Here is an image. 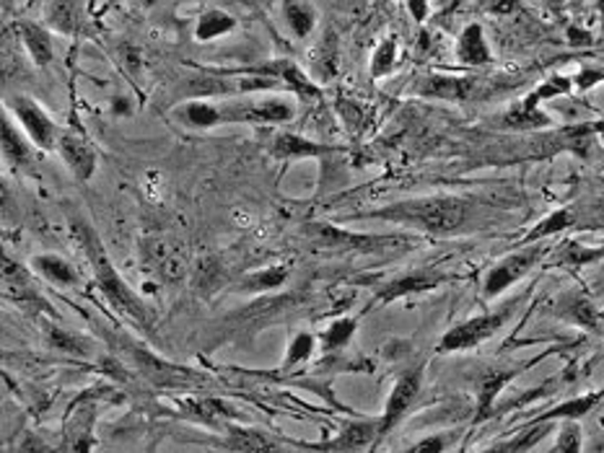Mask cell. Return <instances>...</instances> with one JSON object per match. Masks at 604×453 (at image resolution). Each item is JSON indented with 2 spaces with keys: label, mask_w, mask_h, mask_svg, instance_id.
I'll use <instances>...</instances> for the list:
<instances>
[{
  "label": "cell",
  "mask_w": 604,
  "mask_h": 453,
  "mask_svg": "<svg viewBox=\"0 0 604 453\" xmlns=\"http://www.w3.org/2000/svg\"><path fill=\"white\" fill-rule=\"evenodd\" d=\"M73 236L79 239L83 251H86L89 262H91V267H94L96 286L104 294L106 301H110L117 311L127 313L130 319H135L137 325L149 327V311H145L141 298H137L133 290L127 288V282L122 280L117 270L112 267L110 257H106V251H104V244L96 236L94 228L83 220H73Z\"/></svg>",
  "instance_id": "6da1fadb"
},
{
  "label": "cell",
  "mask_w": 604,
  "mask_h": 453,
  "mask_svg": "<svg viewBox=\"0 0 604 453\" xmlns=\"http://www.w3.org/2000/svg\"><path fill=\"white\" fill-rule=\"evenodd\" d=\"M377 215L397 223H416L431 234H451L462 228L464 218H468V205L457 197H428L392 205Z\"/></svg>",
  "instance_id": "7a4b0ae2"
},
{
  "label": "cell",
  "mask_w": 604,
  "mask_h": 453,
  "mask_svg": "<svg viewBox=\"0 0 604 453\" xmlns=\"http://www.w3.org/2000/svg\"><path fill=\"white\" fill-rule=\"evenodd\" d=\"M143 257L145 265L164 280H180L187 270L185 247L177 239H172V236H149L143 241Z\"/></svg>",
  "instance_id": "3957f363"
},
{
  "label": "cell",
  "mask_w": 604,
  "mask_h": 453,
  "mask_svg": "<svg viewBox=\"0 0 604 453\" xmlns=\"http://www.w3.org/2000/svg\"><path fill=\"white\" fill-rule=\"evenodd\" d=\"M506 321V313H483V317L468 319L462 325H457L454 329H449L447 334L441 337L439 350L441 352H460V350H470L475 344L485 342L488 337H493Z\"/></svg>",
  "instance_id": "277c9868"
},
{
  "label": "cell",
  "mask_w": 604,
  "mask_h": 453,
  "mask_svg": "<svg viewBox=\"0 0 604 453\" xmlns=\"http://www.w3.org/2000/svg\"><path fill=\"white\" fill-rule=\"evenodd\" d=\"M11 112L17 114V120L21 122V127L27 130V135L32 137V143L42 151H52L58 145V130L52 125V120L44 114V110L34 99L29 96H13L9 99Z\"/></svg>",
  "instance_id": "5b68a950"
},
{
  "label": "cell",
  "mask_w": 604,
  "mask_h": 453,
  "mask_svg": "<svg viewBox=\"0 0 604 453\" xmlns=\"http://www.w3.org/2000/svg\"><path fill=\"white\" fill-rule=\"evenodd\" d=\"M127 356L133 358V363L141 368V373L149 379L151 383L162 389H172V387H187V383L195 381V375L187 371V368H177L166 360L156 358L154 352H149L145 348H137V344L130 342L127 344Z\"/></svg>",
  "instance_id": "8992f818"
},
{
  "label": "cell",
  "mask_w": 604,
  "mask_h": 453,
  "mask_svg": "<svg viewBox=\"0 0 604 453\" xmlns=\"http://www.w3.org/2000/svg\"><path fill=\"white\" fill-rule=\"evenodd\" d=\"M542 257L540 247H526L522 251H514V255H509L506 259H501L499 265L493 267L491 272H488L485 278V296H501L503 290L514 286L516 280H522L526 272L532 270L534 262Z\"/></svg>",
  "instance_id": "52a82bcc"
},
{
  "label": "cell",
  "mask_w": 604,
  "mask_h": 453,
  "mask_svg": "<svg viewBox=\"0 0 604 453\" xmlns=\"http://www.w3.org/2000/svg\"><path fill=\"white\" fill-rule=\"evenodd\" d=\"M420 381H423V371H420V368H412V371L402 373L400 379H397L392 394L387 399L385 414H381L379 420V437H385L389 430L408 414L412 402H416L420 394Z\"/></svg>",
  "instance_id": "ba28073f"
},
{
  "label": "cell",
  "mask_w": 604,
  "mask_h": 453,
  "mask_svg": "<svg viewBox=\"0 0 604 453\" xmlns=\"http://www.w3.org/2000/svg\"><path fill=\"white\" fill-rule=\"evenodd\" d=\"M571 89V81L563 79V75H553V79L542 83V86L538 91H532L530 96L524 99L522 104L516 106L514 112L506 117V125L509 127H538V125H547V117L545 114L538 112V106L542 99H550V96H561V94H569Z\"/></svg>",
  "instance_id": "9c48e42d"
},
{
  "label": "cell",
  "mask_w": 604,
  "mask_h": 453,
  "mask_svg": "<svg viewBox=\"0 0 604 453\" xmlns=\"http://www.w3.org/2000/svg\"><path fill=\"white\" fill-rule=\"evenodd\" d=\"M379 441V420L377 422H350L346 430L335 437L330 443H317V445H304L298 443L301 449H317V451H327V453H358L364 451L366 445Z\"/></svg>",
  "instance_id": "30bf717a"
},
{
  "label": "cell",
  "mask_w": 604,
  "mask_h": 453,
  "mask_svg": "<svg viewBox=\"0 0 604 453\" xmlns=\"http://www.w3.org/2000/svg\"><path fill=\"white\" fill-rule=\"evenodd\" d=\"M58 145H60V153H63L68 168H71V172L79 176L81 182H89L96 172V153L86 143V137H81L79 133H63L60 135Z\"/></svg>",
  "instance_id": "8fae6325"
},
{
  "label": "cell",
  "mask_w": 604,
  "mask_h": 453,
  "mask_svg": "<svg viewBox=\"0 0 604 453\" xmlns=\"http://www.w3.org/2000/svg\"><path fill=\"white\" fill-rule=\"evenodd\" d=\"M441 282H443V275L441 272L418 270V272H412V275H405V278H400V280L389 282V286L379 294V301L381 303H389V301H397V298H402V296L426 294V290L439 288Z\"/></svg>",
  "instance_id": "7c38bea8"
},
{
  "label": "cell",
  "mask_w": 604,
  "mask_h": 453,
  "mask_svg": "<svg viewBox=\"0 0 604 453\" xmlns=\"http://www.w3.org/2000/svg\"><path fill=\"white\" fill-rule=\"evenodd\" d=\"M224 449L234 453H290L280 443H275L273 437L252 428H228Z\"/></svg>",
  "instance_id": "4fadbf2b"
},
{
  "label": "cell",
  "mask_w": 604,
  "mask_h": 453,
  "mask_svg": "<svg viewBox=\"0 0 604 453\" xmlns=\"http://www.w3.org/2000/svg\"><path fill=\"white\" fill-rule=\"evenodd\" d=\"M224 112V120L232 122H288L294 117V106L286 102H263L252 106H232Z\"/></svg>",
  "instance_id": "5bb4252c"
},
{
  "label": "cell",
  "mask_w": 604,
  "mask_h": 453,
  "mask_svg": "<svg viewBox=\"0 0 604 453\" xmlns=\"http://www.w3.org/2000/svg\"><path fill=\"white\" fill-rule=\"evenodd\" d=\"M418 91L423 96L447 99V102H464L472 91H475V81L472 79H451V75H428L420 81Z\"/></svg>",
  "instance_id": "9a60e30c"
},
{
  "label": "cell",
  "mask_w": 604,
  "mask_h": 453,
  "mask_svg": "<svg viewBox=\"0 0 604 453\" xmlns=\"http://www.w3.org/2000/svg\"><path fill=\"white\" fill-rule=\"evenodd\" d=\"M457 60L464 65H488L493 60L491 48H488L483 27L470 24L464 27L460 34V42H457Z\"/></svg>",
  "instance_id": "2e32d148"
},
{
  "label": "cell",
  "mask_w": 604,
  "mask_h": 453,
  "mask_svg": "<svg viewBox=\"0 0 604 453\" xmlns=\"http://www.w3.org/2000/svg\"><path fill=\"white\" fill-rule=\"evenodd\" d=\"M550 430H553V422H530L524 430H519V433L514 437H509V441H501V443H493L488 445V449L478 451V453H524L530 451L534 443H540L542 437H545Z\"/></svg>",
  "instance_id": "e0dca14e"
},
{
  "label": "cell",
  "mask_w": 604,
  "mask_h": 453,
  "mask_svg": "<svg viewBox=\"0 0 604 453\" xmlns=\"http://www.w3.org/2000/svg\"><path fill=\"white\" fill-rule=\"evenodd\" d=\"M255 73L270 75L273 81H283L288 89H294L296 94H301V96H317L319 94V91L307 81V75L298 71L294 63H288V60H278V63H273V65L255 68Z\"/></svg>",
  "instance_id": "ac0fdd59"
},
{
  "label": "cell",
  "mask_w": 604,
  "mask_h": 453,
  "mask_svg": "<svg viewBox=\"0 0 604 453\" xmlns=\"http://www.w3.org/2000/svg\"><path fill=\"white\" fill-rule=\"evenodd\" d=\"M180 410L187 418L205 422V425H221V422L234 418L232 406L218 402V399H187V402H180Z\"/></svg>",
  "instance_id": "d6986e66"
},
{
  "label": "cell",
  "mask_w": 604,
  "mask_h": 453,
  "mask_svg": "<svg viewBox=\"0 0 604 453\" xmlns=\"http://www.w3.org/2000/svg\"><path fill=\"white\" fill-rule=\"evenodd\" d=\"M270 151L275 158H304V156H323L327 148L319 143L307 141V137L301 135L283 133V135H275Z\"/></svg>",
  "instance_id": "ffe728a7"
},
{
  "label": "cell",
  "mask_w": 604,
  "mask_h": 453,
  "mask_svg": "<svg viewBox=\"0 0 604 453\" xmlns=\"http://www.w3.org/2000/svg\"><path fill=\"white\" fill-rule=\"evenodd\" d=\"M519 371H491L485 373L478 383V420H485L491 414L493 399L499 397V391L514 379Z\"/></svg>",
  "instance_id": "44dd1931"
},
{
  "label": "cell",
  "mask_w": 604,
  "mask_h": 453,
  "mask_svg": "<svg viewBox=\"0 0 604 453\" xmlns=\"http://www.w3.org/2000/svg\"><path fill=\"white\" fill-rule=\"evenodd\" d=\"M32 265H34V270L42 275V278L55 282V286H75V282L81 280V275L75 272V267L68 265L65 259H60L55 255L34 257Z\"/></svg>",
  "instance_id": "7402d4cb"
},
{
  "label": "cell",
  "mask_w": 604,
  "mask_h": 453,
  "mask_svg": "<svg viewBox=\"0 0 604 453\" xmlns=\"http://www.w3.org/2000/svg\"><path fill=\"white\" fill-rule=\"evenodd\" d=\"M561 313L573 325L596 329L602 325V313L594 309L592 301H586L584 296H565L561 301Z\"/></svg>",
  "instance_id": "603a6c76"
},
{
  "label": "cell",
  "mask_w": 604,
  "mask_h": 453,
  "mask_svg": "<svg viewBox=\"0 0 604 453\" xmlns=\"http://www.w3.org/2000/svg\"><path fill=\"white\" fill-rule=\"evenodd\" d=\"M19 34L21 40H24L29 55H32V60L37 65H48L52 60V42H50V34L44 32L42 27L37 24H29V21H24V24H19Z\"/></svg>",
  "instance_id": "cb8c5ba5"
},
{
  "label": "cell",
  "mask_w": 604,
  "mask_h": 453,
  "mask_svg": "<svg viewBox=\"0 0 604 453\" xmlns=\"http://www.w3.org/2000/svg\"><path fill=\"white\" fill-rule=\"evenodd\" d=\"M602 397H604V391H592V394L573 399V402H565L561 406H555V410H550L547 414H542V418L534 420V425H538V422H553V420H563L565 422V420L584 418L586 412L594 410V404L600 402Z\"/></svg>",
  "instance_id": "d4e9b609"
},
{
  "label": "cell",
  "mask_w": 604,
  "mask_h": 453,
  "mask_svg": "<svg viewBox=\"0 0 604 453\" xmlns=\"http://www.w3.org/2000/svg\"><path fill=\"white\" fill-rule=\"evenodd\" d=\"M48 21L60 32L75 34L81 32V6L79 3H50L48 6Z\"/></svg>",
  "instance_id": "484cf974"
},
{
  "label": "cell",
  "mask_w": 604,
  "mask_h": 453,
  "mask_svg": "<svg viewBox=\"0 0 604 453\" xmlns=\"http://www.w3.org/2000/svg\"><path fill=\"white\" fill-rule=\"evenodd\" d=\"M283 13H286L288 27L294 29V34L298 37V40H304V37L311 34V29H315V21H317L315 6H309V3H286V6H283Z\"/></svg>",
  "instance_id": "4316f807"
},
{
  "label": "cell",
  "mask_w": 604,
  "mask_h": 453,
  "mask_svg": "<svg viewBox=\"0 0 604 453\" xmlns=\"http://www.w3.org/2000/svg\"><path fill=\"white\" fill-rule=\"evenodd\" d=\"M0 135H3V156L9 158L13 166H24L29 161V148L24 137H21L17 133V127L11 125L9 117H3V122H0Z\"/></svg>",
  "instance_id": "83f0119b"
},
{
  "label": "cell",
  "mask_w": 604,
  "mask_h": 453,
  "mask_svg": "<svg viewBox=\"0 0 604 453\" xmlns=\"http://www.w3.org/2000/svg\"><path fill=\"white\" fill-rule=\"evenodd\" d=\"M236 21L228 17V13L224 11H208V13H203L201 17V24H197V32L195 37L201 42H211V40H216V37L221 34H226V32H232Z\"/></svg>",
  "instance_id": "f1b7e54d"
},
{
  "label": "cell",
  "mask_w": 604,
  "mask_h": 453,
  "mask_svg": "<svg viewBox=\"0 0 604 453\" xmlns=\"http://www.w3.org/2000/svg\"><path fill=\"white\" fill-rule=\"evenodd\" d=\"M573 223H576V218H573V213L569 210V207H563V210H557V213L550 215V218L542 220L538 228H532V231L526 234L524 244H532V241L545 239V236H553V234H557V231H563V228L573 226Z\"/></svg>",
  "instance_id": "f546056e"
},
{
  "label": "cell",
  "mask_w": 604,
  "mask_h": 453,
  "mask_svg": "<svg viewBox=\"0 0 604 453\" xmlns=\"http://www.w3.org/2000/svg\"><path fill=\"white\" fill-rule=\"evenodd\" d=\"M180 114L185 117L187 125H193V127H213V125H218V122H224V112L216 110V106H211V104H203V102L187 104Z\"/></svg>",
  "instance_id": "4dcf8cb0"
},
{
  "label": "cell",
  "mask_w": 604,
  "mask_h": 453,
  "mask_svg": "<svg viewBox=\"0 0 604 453\" xmlns=\"http://www.w3.org/2000/svg\"><path fill=\"white\" fill-rule=\"evenodd\" d=\"M356 332V319H340L335 321V325L327 329L323 342H325V350H340L346 348V344L350 342V337H354Z\"/></svg>",
  "instance_id": "1f68e13d"
},
{
  "label": "cell",
  "mask_w": 604,
  "mask_h": 453,
  "mask_svg": "<svg viewBox=\"0 0 604 453\" xmlns=\"http://www.w3.org/2000/svg\"><path fill=\"white\" fill-rule=\"evenodd\" d=\"M395 58H397V42L395 37H389L373 52V63H371V75L373 79H381V75H387L395 68Z\"/></svg>",
  "instance_id": "d6a6232c"
},
{
  "label": "cell",
  "mask_w": 604,
  "mask_h": 453,
  "mask_svg": "<svg viewBox=\"0 0 604 453\" xmlns=\"http://www.w3.org/2000/svg\"><path fill=\"white\" fill-rule=\"evenodd\" d=\"M288 278V267H267L265 272H257V275H252V278L247 280V286L249 290H265V288H280L283 282H286Z\"/></svg>",
  "instance_id": "836d02e7"
},
{
  "label": "cell",
  "mask_w": 604,
  "mask_h": 453,
  "mask_svg": "<svg viewBox=\"0 0 604 453\" xmlns=\"http://www.w3.org/2000/svg\"><path fill=\"white\" fill-rule=\"evenodd\" d=\"M50 342L55 344L58 350H65V352H81V356H86L89 352V342L79 334L68 332V329H50Z\"/></svg>",
  "instance_id": "e575fe53"
},
{
  "label": "cell",
  "mask_w": 604,
  "mask_h": 453,
  "mask_svg": "<svg viewBox=\"0 0 604 453\" xmlns=\"http://www.w3.org/2000/svg\"><path fill=\"white\" fill-rule=\"evenodd\" d=\"M557 451L561 453H581V430L576 420H565L557 433Z\"/></svg>",
  "instance_id": "d590c367"
},
{
  "label": "cell",
  "mask_w": 604,
  "mask_h": 453,
  "mask_svg": "<svg viewBox=\"0 0 604 453\" xmlns=\"http://www.w3.org/2000/svg\"><path fill=\"white\" fill-rule=\"evenodd\" d=\"M311 350H315V337L307 334V332H301V334H296V340L290 342V348H288V358H286V366H296V363H301V360H307L311 356Z\"/></svg>",
  "instance_id": "8d00e7d4"
},
{
  "label": "cell",
  "mask_w": 604,
  "mask_h": 453,
  "mask_svg": "<svg viewBox=\"0 0 604 453\" xmlns=\"http://www.w3.org/2000/svg\"><path fill=\"white\" fill-rule=\"evenodd\" d=\"M443 449H447V437L443 435H431V437H423V441H418L412 449H408L405 453H443Z\"/></svg>",
  "instance_id": "74e56055"
},
{
  "label": "cell",
  "mask_w": 604,
  "mask_h": 453,
  "mask_svg": "<svg viewBox=\"0 0 604 453\" xmlns=\"http://www.w3.org/2000/svg\"><path fill=\"white\" fill-rule=\"evenodd\" d=\"M408 9H410L412 13H416L418 21H423V19H426V11H428V3H410Z\"/></svg>",
  "instance_id": "f35d334b"
}]
</instances>
